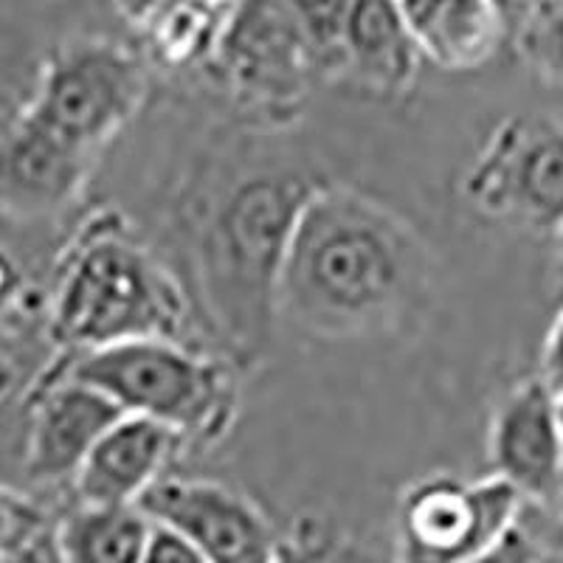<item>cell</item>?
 <instances>
[{"instance_id":"6da1fadb","label":"cell","mask_w":563,"mask_h":563,"mask_svg":"<svg viewBox=\"0 0 563 563\" xmlns=\"http://www.w3.org/2000/svg\"><path fill=\"white\" fill-rule=\"evenodd\" d=\"M434 276L429 243L400 211L321 180L296 218L276 310L316 339H378L426 316Z\"/></svg>"},{"instance_id":"7a4b0ae2","label":"cell","mask_w":563,"mask_h":563,"mask_svg":"<svg viewBox=\"0 0 563 563\" xmlns=\"http://www.w3.org/2000/svg\"><path fill=\"white\" fill-rule=\"evenodd\" d=\"M324 178L265 164L209 180L192 206L189 263L218 352L238 369L263 361L276 339L282 263L301 206Z\"/></svg>"},{"instance_id":"3957f363","label":"cell","mask_w":563,"mask_h":563,"mask_svg":"<svg viewBox=\"0 0 563 563\" xmlns=\"http://www.w3.org/2000/svg\"><path fill=\"white\" fill-rule=\"evenodd\" d=\"M189 321L192 299L180 276L119 209L85 214L54 256L45 327L52 352L184 341Z\"/></svg>"},{"instance_id":"277c9868","label":"cell","mask_w":563,"mask_h":563,"mask_svg":"<svg viewBox=\"0 0 563 563\" xmlns=\"http://www.w3.org/2000/svg\"><path fill=\"white\" fill-rule=\"evenodd\" d=\"M54 355L122 415L167 426L189 449L218 445L238 422L240 369L220 352L186 341L147 339L82 355Z\"/></svg>"},{"instance_id":"5b68a950","label":"cell","mask_w":563,"mask_h":563,"mask_svg":"<svg viewBox=\"0 0 563 563\" xmlns=\"http://www.w3.org/2000/svg\"><path fill=\"white\" fill-rule=\"evenodd\" d=\"M150 93V65L139 48L108 34H74L48 52L20 113L97 155L135 119Z\"/></svg>"},{"instance_id":"8992f818","label":"cell","mask_w":563,"mask_h":563,"mask_svg":"<svg viewBox=\"0 0 563 563\" xmlns=\"http://www.w3.org/2000/svg\"><path fill=\"white\" fill-rule=\"evenodd\" d=\"M206 79L254 122L285 128L319 82L299 3H231Z\"/></svg>"},{"instance_id":"52a82bcc","label":"cell","mask_w":563,"mask_h":563,"mask_svg":"<svg viewBox=\"0 0 563 563\" xmlns=\"http://www.w3.org/2000/svg\"><path fill=\"white\" fill-rule=\"evenodd\" d=\"M462 198L487 220L555 234L563 223V122L530 113L496 124L462 175Z\"/></svg>"},{"instance_id":"ba28073f","label":"cell","mask_w":563,"mask_h":563,"mask_svg":"<svg viewBox=\"0 0 563 563\" xmlns=\"http://www.w3.org/2000/svg\"><path fill=\"white\" fill-rule=\"evenodd\" d=\"M525 501L496 476L429 474L395 507V563H467L521 525Z\"/></svg>"},{"instance_id":"9c48e42d","label":"cell","mask_w":563,"mask_h":563,"mask_svg":"<svg viewBox=\"0 0 563 563\" xmlns=\"http://www.w3.org/2000/svg\"><path fill=\"white\" fill-rule=\"evenodd\" d=\"M139 507L206 563H274L279 555L282 536L268 512L225 482L169 474Z\"/></svg>"},{"instance_id":"30bf717a","label":"cell","mask_w":563,"mask_h":563,"mask_svg":"<svg viewBox=\"0 0 563 563\" xmlns=\"http://www.w3.org/2000/svg\"><path fill=\"white\" fill-rule=\"evenodd\" d=\"M23 406V471L43 487L70 485L104 431L122 417L102 391L74 378L54 352L29 384Z\"/></svg>"},{"instance_id":"8fae6325","label":"cell","mask_w":563,"mask_h":563,"mask_svg":"<svg viewBox=\"0 0 563 563\" xmlns=\"http://www.w3.org/2000/svg\"><path fill=\"white\" fill-rule=\"evenodd\" d=\"M490 476L519 493L525 505L552 507L563 465L558 395L532 375L496 400L487 426Z\"/></svg>"},{"instance_id":"7c38bea8","label":"cell","mask_w":563,"mask_h":563,"mask_svg":"<svg viewBox=\"0 0 563 563\" xmlns=\"http://www.w3.org/2000/svg\"><path fill=\"white\" fill-rule=\"evenodd\" d=\"M97 161L18 110L0 128V209L29 220L54 218L79 203Z\"/></svg>"},{"instance_id":"4fadbf2b","label":"cell","mask_w":563,"mask_h":563,"mask_svg":"<svg viewBox=\"0 0 563 563\" xmlns=\"http://www.w3.org/2000/svg\"><path fill=\"white\" fill-rule=\"evenodd\" d=\"M189 451L186 440L161 422L122 415L104 431L97 449L70 482L79 505H135L173 474Z\"/></svg>"},{"instance_id":"5bb4252c","label":"cell","mask_w":563,"mask_h":563,"mask_svg":"<svg viewBox=\"0 0 563 563\" xmlns=\"http://www.w3.org/2000/svg\"><path fill=\"white\" fill-rule=\"evenodd\" d=\"M420 65L400 3H346L339 85L375 99H400L415 88Z\"/></svg>"},{"instance_id":"9a60e30c","label":"cell","mask_w":563,"mask_h":563,"mask_svg":"<svg viewBox=\"0 0 563 563\" xmlns=\"http://www.w3.org/2000/svg\"><path fill=\"white\" fill-rule=\"evenodd\" d=\"M422 63L449 74H474L499 57L512 32L510 12L490 0L400 3Z\"/></svg>"},{"instance_id":"2e32d148","label":"cell","mask_w":563,"mask_h":563,"mask_svg":"<svg viewBox=\"0 0 563 563\" xmlns=\"http://www.w3.org/2000/svg\"><path fill=\"white\" fill-rule=\"evenodd\" d=\"M231 3H141L122 14L147 65L164 70H200L218 48Z\"/></svg>"},{"instance_id":"e0dca14e","label":"cell","mask_w":563,"mask_h":563,"mask_svg":"<svg viewBox=\"0 0 563 563\" xmlns=\"http://www.w3.org/2000/svg\"><path fill=\"white\" fill-rule=\"evenodd\" d=\"M155 525L135 505H74L54 519L63 563H144Z\"/></svg>"},{"instance_id":"ac0fdd59","label":"cell","mask_w":563,"mask_h":563,"mask_svg":"<svg viewBox=\"0 0 563 563\" xmlns=\"http://www.w3.org/2000/svg\"><path fill=\"white\" fill-rule=\"evenodd\" d=\"M516 20V52L538 79L563 93V0L530 3Z\"/></svg>"},{"instance_id":"d6986e66","label":"cell","mask_w":563,"mask_h":563,"mask_svg":"<svg viewBox=\"0 0 563 563\" xmlns=\"http://www.w3.org/2000/svg\"><path fill=\"white\" fill-rule=\"evenodd\" d=\"M54 525V516L26 490L0 482V558L29 544Z\"/></svg>"},{"instance_id":"ffe728a7","label":"cell","mask_w":563,"mask_h":563,"mask_svg":"<svg viewBox=\"0 0 563 563\" xmlns=\"http://www.w3.org/2000/svg\"><path fill=\"white\" fill-rule=\"evenodd\" d=\"M335 547H339V538L330 527L316 519H301L290 536L282 538L274 563H330Z\"/></svg>"},{"instance_id":"44dd1931","label":"cell","mask_w":563,"mask_h":563,"mask_svg":"<svg viewBox=\"0 0 563 563\" xmlns=\"http://www.w3.org/2000/svg\"><path fill=\"white\" fill-rule=\"evenodd\" d=\"M538 552H541V544L525 530V525H519L512 527L493 550L467 563H536Z\"/></svg>"},{"instance_id":"7402d4cb","label":"cell","mask_w":563,"mask_h":563,"mask_svg":"<svg viewBox=\"0 0 563 563\" xmlns=\"http://www.w3.org/2000/svg\"><path fill=\"white\" fill-rule=\"evenodd\" d=\"M538 378L544 380L552 391L563 389V308L552 321L550 333L544 339V350H541V372Z\"/></svg>"},{"instance_id":"603a6c76","label":"cell","mask_w":563,"mask_h":563,"mask_svg":"<svg viewBox=\"0 0 563 563\" xmlns=\"http://www.w3.org/2000/svg\"><path fill=\"white\" fill-rule=\"evenodd\" d=\"M144 563H206V561L192 550V547H186L180 538H175L173 532L158 530V527H155Z\"/></svg>"},{"instance_id":"cb8c5ba5","label":"cell","mask_w":563,"mask_h":563,"mask_svg":"<svg viewBox=\"0 0 563 563\" xmlns=\"http://www.w3.org/2000/svg\"><path fill=\"white\" fill-rule=\"evenodd\" d=\"M0 563H63L57 550V538H54V525L37 538H32L29 544L18 547L14 552L0 558Z\"/></svg>"},{"instance_id":"d4e9b609","label":"cell","mask_w":563,"mask_h":563,"mask_svg":"<svg viewBox=\"0 0 563 563\" xmlns=\"http://www.w3.org/2000/svg\"><path fill=\"white\" fill-rule=\"evenodd\" d=\"M536 563H563V547H555V550H544V547H541Z\"/></svg>"},{"instance_id":"484cf974","label":"cell","mask_w":563,"mask_h":563,"mask_svg":"<svg viewBox=\"0 0 563 563\" xmlns=\"http://www.w3.org/2000/svg\"><path fill=\"white\" fill-rule=\"evenodd\" d=\"M552 510L561 516L563 521V465H561V476H558V487H555V499H552Z\"/></svg>"},{"instance_id":"4316f807","label":"cell","mask_w":563,"mask_h":563,"mask_svg":"<svg viewBox=\"0 0 563 563\" xmlns=\"http://www.w3.org/2000/svg\"><path fill=\"white\" fill-rule=\"evenodd\" d=\"M552 238H555V245H558V260H561V265H563V223L558 225L555 234H552Z\"/></svg>"},{"instance_id":"83f0119b","label":"cell","mask_w":563,"mask_h":563,"mask_svg":"<svg viewBox=\"0 0 563 563\" xmlns=\"http://www.w3.org/2000/svg\"><path fill=\"white\" fill-rule=\"evenodd\" d=\"M558 411H561V422H563V389L558 391Z\"/></svg>"}]
</instances>
